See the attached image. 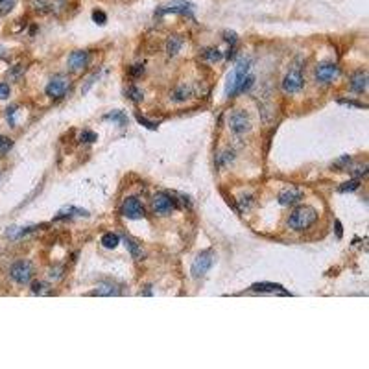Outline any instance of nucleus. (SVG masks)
Masks as SVG:
<instances>
[{
    "label": "nucleus",
    "instance_id": "obj_1",
    "mask_svg": "<svg viewBox=\"0 0 369 369\" xmlns=\"http://www.w3.org/2000/svg\"><path fill=\"white\" fill-rule=\"evenodd\" d=\"M318 221V212L310 205H301L295 207L294 212L288 216V225L294 231H307Z\"/></svg>",
    "mask_w": 369,
    "mask_h": 369
},
{
    "label": "nucleus",
    "instance_id": "obj_2",
    "mask_svg": "<svg viewBox=\"0 0 369 369\" xmlns=\"http://www.w3.org/2000/svg\"><path fill=\"white\" fill-rule=\"evenodd\" d=\"M250 67H251V61L248 57H244V59H240V61L236 63V67L233 68V72L229 74V78H227V96L238 94L240 85H242L245 78L250 76Z\"/></svg>",
    "mask_w": 369,
    "mask_h": 369
},
{
    "label": "nucleus",
    "instance_id": "obj_3",
    "mask_svg": "<svg viewBox=\"0 0 369 369\" xmlns=\"http://www.w3.org/2000/svg\"><path fill=\"white\" fill-rule=\"evenodd\" d=\"M305 85V80H303V74L301 70H297V68H290L288 72L284 74V80H283V91L286 94H295V92H299Z\"/></svg>",
    "mask_w": 369,
    "mask_h": 369
},
{
    "label": "nucleus",
    "instance_id": "obj_4",
    "mask_svg": "<svg viewBox=\"0 0 369 369\" xmlns=\"http://www.w3.org/2000/svg\"><path fill=\"white\" fill-rule=\"evenodd\" d=\"M10 275L15 283L19 284H28L32 281V275H34V268L28 261H17L10 270Z\"/></svg>",
    "mask_w": 369,
    "mask_h": 369
},
{
    "label": "nucleus",
    "instance_id": "obj_5",
    "mask_svg": "<svg viewBox=\"0 0 369 369\" xmlns=\"http://www.w3.org/2000/svg\"><path fill=\"white\" fill-rule=\"evenodd\" d=\"M229 128L234 135H244L251 130V118L245 111H234L229 116Z\"/></svg>",
    "mask_w": 369,
    "mask_h": 369
},
{
    "label": "nucleus",
    "instance_id": "obj_6",
    "mask_svg": "<svg viewBox=\"0 0 369 369\" xmlns=\"http://www.w3.org/2000/svg\"><path fill=\"white\" fill-rule=\"evenodd\" d=\"M68 91V80L63 76V74H57L54 76L50 81H48V85H46V94L52 98V100H59L67 94Z\"/></svg>",
    "mask_w": 369,
    "mask_h": 369
},
{
    "label": "nucleus",
    "instance_id": "obj_7",
    "mask_svg": "<svg viewBox=\"0 0 369 369\" xmlns=\"http://www.w3.org/2000/svg\"><path fill=\"white\" fill-rule=\"evenodd\" d=\"M210 266H212V251L210 250L201 251V253L196 257V261H194V264H192V277L194 279L203 277L205 273L210 270Z\"/></svg>",
    "mask_w": 369,
    "mask_h": 369
},
{
    "label": "nucleus",
    "instance_id": "obj_8",
    "mask_svg": "<svg viewBox=\"0 0 369 369\" xmlns=\"http://www.w3.org/2000/svg\"><path fill=\"white\" fill-rule=\"evenodd\" d=\"M174 207H176V201L170 198V194H166V192L157 194V196L152 199V209H154L155 214H161V216L170 214L172 210H174Z\"/></svg>",
    "mask_w": 369,
    "mask_h": 369
},
{
    "label": "nucleus",
    "instance_id": "obj_9",
    "mask_svg": "<svg viewBox=\"0 0 369 369\" xmlns=\"http://www.w3.org/2000/svg\"><path fill=\"white\" fill-rule=\"evenodd\" d=\"M338 76H340V68L334 63H321L316 68V80L321 83H332L338 80Z\"/></svg>",
    "mask_w": 369,
    "mask_h": 369
},
{
    "label": "nucleus",
    "instance_id": "obj_10",
    "mask_svg": "<svg viewBox=\"0 0 369 369\" xmlns=\"http://www.w3.org/2000/svg\"><path fill=\"white\" fill-rule=\"evenodd\" d=\"M122 212L130 220H139V218H144V214H146L144 205L137 198H126L124 203H122Z\"/></svg>",
    "mask_w": 369,
    "mask_h": 369
},
{
    "label": "nucleus",
    "instance_id": "obj_11",
    "mask_svg": "<svg viewBox=\"0 0 369 369\" xmlns=\"http://www.w3.org/2000/svg\"><path fill=\"white\" fill-rule=\"evenodd\" d=\"M89 65V54L85 50H74L68 56V70L72 74H81Z\"/></svg>",
    "mask_w": 369,
    "mask_h": 369
},
{
    "label": "nucleus",
    "instance_id": "obj_12",
    "mask_svg": "<svg viewBox=\"0 0 369 369\" xmlns=\"http://www.w3.org/2000/svg\"><path fill=\"white\" fill-rule=\"evenodd\" d=\"M192 4L187 0H174L170 4L159 8V15H166V13H188L192 12Z\"/></svg>",
    "mask_w": 369,
    "mask_h": 369
},
{
    "label": "nucleus",
    "instance_id": "obj_13",
    "mask_svg": "<svg viewBox=\"0 0 369 369\" xmlns=\"http://www.w3.org/2000/svg\"><path fill=\"white\" fill-rule=\"evenodd\" d=\"M301 198H303L301 188H295V187L284 188V190L279 192V203L281 205H295L297 201H301Z\"/></svg>",
    "mask_w": 369,
    "mask_h": 369
},
{
    "label": "nucleus",
    "instance_id": "obj_14",
    "mask_svg": "<svg viewBox=\"0 0 369 369\" xmlns=\"http://www.w3.org/2000/svg\"><path fill=\"white\" fill-rule=\"evenodd\" d=\"M351 89L354 92H365L367 89V74L365 72H354L351 76Z\"/></svg>",
    "mask_w": 369,
    "mask_h": 369
},
{
    "label": "nucleus",
    "instance_id": "obj_15",
    "mask_svg": "<svg viewBox=\"0 0 369 369\" xmlns=\"http://www.w3.org/2000/svg\"><path fill=\"white\" fill-rule=\"evenodd\" d=\"M251 290L253 292H277L281 295H290L281 284H273V283H257L251 286Z\"/></svg>",
    "mask_w": 369,
    "mask_h": 369
},
{
    "label": "nucleus",
    "instance_id": "obj_16",
    "mask_svg": "<svg viewBox=\"0 0 369 369\" xmlns=\"http://www.w3.org/2000/svg\"><path fill=\"white\" fill-rule=\"evenodd\" d=\"M120 288L114 283H102L92 294L94 295H118Z\"/></svg>",
    "mask_w": 369,
    "mask_h": 369
},
{
    "label": "nucleus",
    "instance_id": "obj_17",
    "mask_svg": "<svg viewBox=\"0 0 369 369\" xmlns=\"http://www.w3.org/2000/svg\"><path fill=\"white\" fill-rule=\"evenodd\" d=\"M30 4H32L34 10H37L41 13H48L54 10V2L52 0H30Z\"/></svg>",
    "mask_w": 369,
    "mask_h": 369
},
{
    "label": "nucleus",
    "instance_id": "obj_18",
    "mask_svg": "<svg viewBox=\"0 0 369 369\" xmlns=\"http://www.w3.org/2000/svg\"><path fill=\"white\" fill-rule=\"evenodd\" d=\"M120 244V236L114 233H105L102 236V245L103 248H107V250H114L116 245Z\"/></svg>",
    "mask_w": 369,
    "mask_h": 369
},
{
    "label": "nucleus",
    "instance_id": "obj_19",
    "mask_svg": "<svg viewBox=\"0 0 369 369\" xmlns=\"http://www.w3.org/2000/svg\"><path fill=\"white\" fill-rule=\"evenodd\" d=\"M183 46V41L179 37H170V39L166 41V52H168V56H176L177 52L181 50Z\"/></svg>",
    "mask_w": 369,
    "mask_h": 369
},
{
    "label": "nucleus",
    "instance_id": "obj_20",
    "mask_svg": "<svg viewBox=\"0 0 369 369\" xmlns=\"http://www.w3.org/2000/svg\"><path fill=\"white\" fill-rule=\"evenodd\" d=\"M174 100H177V102H185V100H188L190 98V89H188L187 85H181L177 87V89H174Z\"/></svg>",
    "mask_w": 369,
    "mask_h": 369
},
{
    "label": "nucleus",
    "instance_id": "obj_21",
    "mask_svg": "<svg viewBox=\"0 0 369 369\" xmlns=\"http://www.w3.org/2000/svg\"><path fill=\"white\" fill-rule=\"evenodd\" d=\"M17 0H0V17H6L8 13L13 12Z\"/></svg>",
    "mask_w": 369,
    "mask_h": 369
},
{
    "label": "nucleus",
    "instance_id": "obj_22",
    "mask_svg": "<svg viewBox=\"0 0 369 369\" xmlns=\"http://www.w3.org/2000/svg\"><path fill=\"white\" fill-rule=\"evenodd\" d=\"M126 245L130 248L131 255H133V259H135V261H139V259H142V257H144V253H142V250H141V245H139V244H135L133 240L126 238Z\"/></svg>",
    "mask_w": 369,
    "mask_h": 369
},
{
    "label": "nucleus",
    "instance_id": "obj_23",
    "mask_svg": "<svg viewBox=\"0 0 369 369\" xmlns=\"http://www.w3.org/2000/svg\"><path fill=\"white\" fill-rule=\"evenodd\" d=\"M13 148V141L8 139V137L0 135V154H8L10 150Z\"/></svg>",
    "mask_w": 369,
    "mask_h": 369
},
{
    "label": "nucleus",
    "instance_id": "obj_24",
    "mask_svg": "<svg viewBox=\"0 0 369 369\" xmlns=\"http://www.w3.org/2000/svg\"><path fill=\"white\" fill-rule=\"evenodd\" d=\"M126 94H128V96H130L131 100H133V102H141L142 96H144V94H142V91H141V89H139V87H130V89L126 91Z\"/></svg>",
    "mask_w": 369,
    "mask_h": 369
},
{
    "label": "nucleus",
    "instance_id": "obj_25",
    "mask_svg": "<svg viewBox=\"0 0 369 369\" xmlns=\"http://www.w3.org/2000/svg\"><path fill=\"white\" fill-rule=\"evenodd\" d=\"M107 120H114V122H118V124H126V114L122 111H113L111 114L105 116Z\"/></svg>",
    "mask_w": 369,
    "mask_h": 369
},
{
    "label": "nucleus",
    "instance_id": "obj_26",
    "mask_svg": "<svg viewBox=\"0 0 369 369\" xmlns=\"http://www.w3.org/2000/svg\"><path fill=\"white\" fill-rule=\"evenodd\" d=\"M205 57H207V61L210 63H216L221 59V52L220 50H207L205 52Z\"/></svg>",
    "mask_w": 369,
    "mask_h": 369
},
{
    "label": "nucleus",
    "instance_id": "obj_27",
    "mask_svg": "<svg viewBox=\"0 0 369 369\" xmlns=\"http://www.w3.org/2000/svg\"><path fill=\"white\" fill-rule=\"evenodd\" d=\"M92 21L96 24H105L107 17H105V13H103L102 10H94V12H92Z\"/></svg>",
    "mask_w": 369,
    "mask_h": 369
},
{
    "label": "nucleus",
    "instance_id": "obj_28",
    "mask_svg": "<svg viewBox=\"0 0 369 369\" xmlns=\"http://www.w3.org/2000/svg\"><path fill=\"white\" fill-rule=\"evenodd\" d=\"M358 187H360V183H358V179H354V181H349V183H345V185H341L340 192H351V190H356Z\"/></svg>",
    "mask_w": 369,
    "mask_h": 369
},
{
    "label": "nucleus",
    "instance_id": "obj_29",
    "mask_svg": "<svg viewBox=\"0 0 369 369\" xmlns=\"http://www.w3.org/2000/svg\"><path fill=\"white\" fill-rule=\"evenodd\" d=\"M80 141L81 142H94L96 141V133H92V131H81Z\"/></svg>",
    "mask_w": 369,
    "mask_h": 369
},
{
    "label": "nucleus",
    "instance_id": "obj_30",
    "mask_svg": "<svg viewBox=\"0 0 369 369\" xmlns=\"http://www.w3.org/2000/svg\"><path fill=\"white\" fill-rule=\"evenodd\" d=\"M253 85V76H248V78H245L244 80V83H242V85H240V89H238V92H245V91H250V87Z\"/></svg>",
    "mask_w": 369,
    "mask_h": 369
},
{
    "label": "nucleus",
    "instance_id": "obj_31",
    "mask_svg": "<svg viewBox=\"0 0 369 369\" xmlns=\"http://www.w3.org/2000/svg\"><path fill=\"white\" fill-rule=\"evenodd\" d=\"M12 94V91H10V87L6 85V83H0V100H6L8 96Z\"/></svg>",
    "mask_w": 369,
    "mask_h": 369
},
{
    "label": "nucleus",
    "instance_id": "obj_32",
    "mask_svg": "<svg viewBox=\"0 0 369 369\" xmlns=\"http://www.w3.org/2000/svg\"><path fill=\"white\" fill-rule=\"evenodd\" d=\"M21 72H24V68H23V67H17V68H13L12 72H10V80L17 81L19 78H21Z\"/></svg>",
    "mask_w": 369,
    "mask_h": 369
},
{
    "label": "nucleus",
    "instance_id": "obj_33",
    "mask_svg": "<svg viewBox=\"0 0 369 369\" xmlns=\"http://www.w3.org/2000/svg\"><path fill=\"white\" fill-rule=\"evenodd\" d=\"M137 120H139L141 124H144V126H146V128H150V130H155V128H157V126H155V124H150V122H148V120L144 118V116H141V114L137 116Z\"/></svg>",
    "mask_w": 369,
    "mask_h": 369
},
{
    "label": "nucleus",
    "instance_id": "obj_34",
    "mask_svg": "<svg viewBox=\"0 0 369 369\" xmlns=\"http://www.w3.org/2000/svg\"><path fill=\"white\" fill-rule=\"evenodd\" d=\"M334 227H336V236L340 238L341 234H343V231H341V223H340V221H336V223H334Z\"/></svg>",
    "mask_w": 369,
    "mask_h": 369
},
{
    "label": "nucleus",
    "instance_id": "obj_35",
    "mask_svg": "<svg viewBox=\"0 0 369 369\" xmlns=\"http://www.w3.org/2000/svg\"><path fill=\"white\" fill-rule=\"evenodd\" d=\"M131 72H133V76H141L142 67H133V68H131Z\"/></svg>",
    "mask_w": 369,
    "mask_h": 369
}]
</instances>
